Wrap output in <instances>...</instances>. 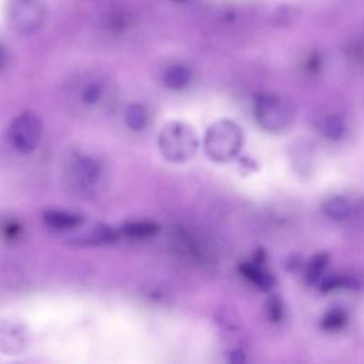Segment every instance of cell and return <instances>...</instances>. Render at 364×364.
Returning a JSON list of instances; mask_svg holds the SVG:
<instances>
[{"instance_id":"8","label":"cell","mask_w":364,"mask_h":364,"mask_svg":"<svg viewBox=\"0 0 364 364\" xmlns=\"http://www.w3.org/2000/svg\"><path fill=\"white\" fill-rule=\"evenodd\" d=\"M74 173L80 185L84 188H90L98 182L100 175H101V168L97 161L88 156H82L75 162L74 166Z\"/></svg>"},{"instance_id":"3","label":"cell","mask_w":364,"mask_h":364,"mask_svg":"<svg viewBox=\"0 0 364 364\" xmlns=\"http://www.w3.org/2000/svg\"><path fill=\"white\" fill-rule=\"evenodd\" d=\"M255 118L259 125L270 132H280L290 127L293 121V108L282 97L277 95H260L256 98Z\"/></svg>"},{"instance_id":"12","label":"cell","mask_w":364,"mask_h":364,"mask_svg":"<svg viewBox=\"0 0 364 364\" xmlns=\"http://www.w3.org/2000/svg\"><path fill=\"white\" fill-rule=\"evenodd\" d=\"M118 236H119V232L115 230L114 228L98 225V226H94L90 232H87L81 237V242L82 245H107V243L115 242Z\"/></svg>"},{"instance_id":"9","label":"cell","mask_w":364,"mask_h":364,"mask_svg":"<svg viewBox=\"0 0 364 364\" xmlns=\"http://www.w3.org/2000/svg\"><path fill=\"white\" fill-rule=\"evenodd\" d=\"M240 272L247 280H250L255 286L262 290H270L273 287V277L272 274L260 264V260H252L249 263L240 264Z\"/></svg>"},{"instance_id":"5","label":"cell","mask_w":364,"mask_h":364,"mask_svg":"<svg viewBox=\"0 0 364 364\" xmlns=\"http://www.w3.org/2000/svg\"><path fill=\"white\" fill-rule=\"evenodd\" d=\"M46 17L43 0H9L7 20L13 30L31 33L37 30Z\"/></svg>"},{"instance_id":"16","label":"cell","mask_w":364,"mask_h":364,"mask_svg":"<svg viewBox=\"0 0 364 364\" xmlns=\"http://www.w3.org/2000/svg\"><path fill=\"white\" fill-rule=\"evenodd\" d=\"M344 131H346V124H344V119L334 114L331 117H328L324 122V134L327 138L330 139H340L343 135H344Z\"/></svg>"},{"instance_id":"1","label":"cell","mask_w":364,"mask_h":364,"mask_svg":"<svg viewBox=\"0 0 364 364\" xmlns=\"http://www.w3.org/2000/svg\"><path fill=\"white\" fill-rule=\"evenodd\" d=\"M158 145L166 161L181 164L195 156L199 141L195 129L189 124L171 121L162 127L158 136Z\"/></svg>"},{"instance_id":"19","label":"cell","mask_w":364,"mask_h":364,"mask_svg":"<svg viewBox=\"0 0 364 364\" xmlns=\"http://www.w3.org/2000/svg\"><path fill=\"white\" fill-rule=\"evenodd\" d=\"M282 301L279 299H272L269 303V313H270V318L272 320H279L282 317L283 309H282Z\"/></svg>"},{"instance_id":"6","label":"cell","mask_w":364,"mask_h":364,"mask_svg":"<svg viewBox=\"0 0 364 364\" xmlns=\"http://www.w3.org/2000/svg\"><path fill=\"white\" fill-rule=\"evenodd\" d=\"M27 344V330L20 321H0V351L3 354H21L26 350Z\"/></svg>"},{"instance_id":"15","label":"cell","mask_w":364,"mask_h":364,"mask_svg":"<svg viewBox=\"0 0 364 364\" xmlns=\"http://www.w3.org/2000/svg\"><path fill=\"white\" fill-rule=\"evenodd\" d=\"M327 260H328V257L324 253H318L310 259V262L307 263V269H306V279L310 283H316L318 280V277L321 276V273L324 272V269L327 266Z\"/></svg>"},{"instance_id":"10","label":"cell","mask_w":364,"mask_h":364,"mask_svg":"<svg viewBox=\"0 0 364 364\" xmlns=\"http://www.w3.org/2000/svg\"><path fill=\"white\" fill-rule=\"evenodd\" d=\"M192 74L191 70L186 65L182 64H173L168 67L164 73V84L169 90H183L191 82Z\"/></svg>"},{"instance_id":"14","label":"cell","mask_w":364,"mask_h":364,"mask_svg":"<svg viewBox=\"0 0 364 364\" xmlns=\"http://www.w3.org/2000/svg\"><path fill=\"white\" fill-rule=\"evenodd\" d=\"M148 122L146 109L139 104H131L125 111V124L135 131L145 128Z\"/></svg>"},{"instance_id":"21","label":"cell","mask_w":364,"mask_h":364,"mask_svg":"<svg viewBox=\"0 0 364 364\" xmlns=\"http://www.w3.org/2000/svg\"><path fill=\"white\" fill-rule=\"evenodd\" d=\"M173 1H185V0H173Z\"/></svg>"},{"instance_id":"11","label":"cell","mask_w":364,"mask_h":364,"mask_svg":"<svg viewBox=\"0 0 364 364\" xmlns=\"http://www.w3.org/2000/svg\"><path fill=\"white\" fill-rule=\"evenodd\" d=\"M159 232V225L151 220H134L127 222L121 226V233L128 237L145 239L156 235Z\"/></svg>"},{"instance_id":"20","label":"cell","mask_w":364,"mask_h":364,"mask_svg":"<svg viewBox=\"0 0 364 364\" xmlns=\"http://www.w3.org/2000/svg\"><path fill=\"white\" fill-rule=\"evenodd\" d=\"M4 61H6V53H4V48L0 46V68L4 65Z\"/></svg>"},{"instance_id":"17","label":"cell","mask_w":364,"mask_h":364,"mask_svg":"<svg viewBox=\"0 0 364 364\" xmlns=\"http://www.w3.org/2000/svg\"><path fill=\"white\" fill-rule=\"evenodd\" d=\"M346 320H347V316H346V313H344L343 310L333 309V310H330V311L323 317V320H321V327H323L324 330H328V331L331 330V331H334V330L341 328V327L344 326Z\"/></svg>"},{"instance_id":"4","label":"cell","mask_w":364,"mask_h":364,"mask_svg":"<svg viewBox=\"0 0 364 364\" xmlns=\"http://www.w3.org/2000/svg\"><path fill=\"white\" fill-rule=\"evenodd\" d=\"M43 134L41 119L31 111H24L17 115L9 128V139L20 152H31L40 144Z\"/></svg>"},{"instance_id":"18","label":"cell","mask_w":364,"mask_h":364,"mask_svg":"<svg viewBox=\"0 0 364 364\" xmlns=\"http://www.w3.org/2000/svg\"><path fill=\"white\" fill-rule=\"evenodd\" d=\"M100 94H101L100 85L91 84V85H88V87L84 90L82 100H84L87 104H92V102H95V101L100 98Z\"/></svg>"},{"instance_id":"7","label":"cell","mask_w":364,"mask_h":364,"mask_svg":"<svg viewBox=\"0 0 364 364\" xmlns=\"http://www.w3.org/2000/svg\"><path fill=\"white\" fill-rule=\"evenodd\" d=\"M46 225L53 230H70L81 225L82 218L77 213L67 212V210H47L43 215Z\"/></svg>"},{"instance_id":"13","label":"cell","mask_w":364,"mask_h":364,"mask_svg":"<svg viewBox=\"0 0 364 364\" xmlns=\"http://www.w3.org/2000/svg\"><path fill=\"white\" fill-rule=\"evenodd\" d=\"M323 210L333 220H346L351 215V205L343 196H333L323 203Z\"/></svg>"},{"instance_id":"2","label":"cell","mask_w":364,"mask_h":364,"mask_svg":"<svg viewBox=\"0 0 364 364\" xmlns=\"http://www.w3.org/2000/svg\"><path fill=\"white\" fill-rule=\"evenodd\" d=\"M203 145L208 156L212 161H230L242 149L243 131L236 122L230 119H219L208 128Z\"/></svg>"}]
</instances>
